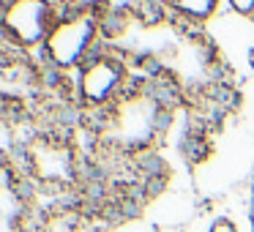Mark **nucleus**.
Returning <instances> with one entry per match:
<instances>
[{
	"label": "nucleus",
	"mask_w": 254,
	"mask_h": 232,
	"mask_svg": "<svg viewBox=\"0 0 254 232\" xmlns=\"http://www.w3.org/2000/svg\"><path fill=\"white\" fill-rule=\"evenodd\" d=\"M96 115H99L96 126L99 148L104 153L139 159L167 131L172 117V99L167 96V90H159L156 79H148L137 88L131 85V90L118 104Z\"/></svg>",
	"instance_id": "nucleus-1"
},
{
	"label": "nucleus",
	"mask_w": 254,
	"mask_h": 232,
	"mask_svg": "<svg viewBox=\"0 0 254 232\" xmlns=\"http://www.w3.org/2000/svg\"><path fill=\"white\" fill-rule=\"evenodd\" d=\"M22 177L36 191L55 199H79L88 175L77 145L61 131L36 134L22 153Z\"/></svg>",
	"instance_id": "nucleus-2"
},
{
	"label": "nucleus",
	"mask_w": 254,
	"mask_h": 232,
	"mask_svg": "<svg viewBox=\"0 0 254 232\" xmlns=\"http://www.w3.org/2000/svg\"><path fill=\"white\" fill-rule=\"evenodd\" d=\"M101 19L93 8H74L63 11L55 28L50 30L44 47V60L55 71H79L90 58L101 52Z\"/></svg>",
	"instance_id": "nucleus-3"
},
{
	"label": "nucleus",
	"mask_w": 254,
	"mask_h": 232,
	"mask_svg": "<svg viewBox=\"0 0 254 232\" xmlns=\"http://www.w3.org/2000/svg\"><path fill=\"white\" fill-rule=\"evenodd\" d=\"M131 71L126 60L112 52L101 50L96 58H90L74 79V93L82 110L88 112H104L112 104L123 99L131 90Z\"/></svg>",
	"instance_id": "nucleus-4"
},
{
	"label": "nucleus",
	"mask_w": 254,
	"mask_h": 232,
	"mask_svg": "<svg viewBox=\"0 0 254 232\" xmlns=\"http://www.w3.org/2000/svg\"><path fill=\"white\" fill-rule=\"evenodd\" d=\"M61 14L52 0H8L0 36L17 50H41Z\"/></svg>",
	"instance_id": "nucleus-5"
},
{
	"label": "nucleus",
	"mask_w": 254,
	"mask_h": 232,
	"mask_svg": "<svg viewBox=\"0 0 254 232\" xmlns=\"http://www.w3.org/2000/svg\"><path fill=\"white\" fill-rule=\"evenodd\" d=\"M36 219L33 194L28 180L0 159V232H30Z\"/></svg>",
	"instance_id": "nucleus-6"
},
{
	"label": "nucleus",
	"mask_w": 254,
	"mask_h": 232,
	"mask_svg": "<svg viewBox=\"0 0 254 232\" xmlns=\"http://www.w3.org/2000/svg\"><path fill=\"white\" fill-rule=\"evenodd\" d=\"M104 216L82 199H55L36 210L30 232H99Z\"/></svg>",
	"instance_id": "nucleus-7"
},
{
	"label": "nucleus",
	"mask_w": 254,
	"mask_h": 232,
	"mask_svg": "<svg viewBox=\"0 0 254 232\" xmlns=\"http://www.w3.org/2000/svg\"><path fill=\"white\" fill-rule=\"evenodd\" d=\"M219 3L221 0H167L170 17L189 22V25H205L219 11Z\"/></svg>",
	"instance_id": "nucleus-8"
},
{
	"label": "nucleus",
	"mask_w": 254,
	"mask_h": 232,
	"mask_svg": "<svg viewBox=\"0 0 254 232\" xmlns=\"http://www.w3.org/2000/svg\"><path fill=\"white\" fill-rule=\"evenodd\" d=\"M227 6L235 17H243V19L254 17V0H227Z\"/></svg>",
	"instance_id": "nucleus-9"
},
{
	"label": "nucleus",
	"mask_w": 254,
	"mask_h": 232,
	"mask_svg": "<svg viewBox=\"0 0 254 232\" xmlns=\"http://www.w3.org/2000/svg\"><path fill=\"white\" fill-rule=\"evenodd\" d=\"M208 232H241V230H238V224H235L232 219H227V216H221V219L210 221Z\"/></svg>",
	"instance_id": "nucleus-10"
},
{
	"label": "nucleus",
	"mask_w": 254,
	"mask_h": 232,
	"mask_svg": "<svg viewBox=\"0 0 254 232\" xmlns=\"http://www.w3.org/2000/svg\"><path fill=\"white\" fill-rule=\"evenodd\" d=\"M6 8H8V0H0V30H3V19H6Z\"/></svg>",
	"instance_id": "nucleus-11"
},
{
	"label": "nucleus",
	"mask_w": 254,
	"mask_h": 232,
	"mask_svg": "<svg viewBox=\"0 0 254 232\" xmlns=\"http://www.w3.org/2000/svg\"><path fill=\"white\" fill-rule=\"evenodd\" d=\"M246 58H249V66H252V71H254V47L249 50V55H246Z\"/></svg>",
	"instance_id": "nucleus-12"
},
{
	"label": "nucleus",
	"mask_w": 254,
	"mask_h": 232,
	"mask_svg": "<svg viewBox=\"0 0 254 232\" xmlns=\"http://www.w3.org/2000/svg\"><path fill=\"white\" fill-rule=\"evenodd\" d=\"M252 216H254V213H252Z\"/></svg>",
	"instance_id": "nucleus-13"
}]
</instances>
